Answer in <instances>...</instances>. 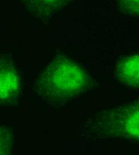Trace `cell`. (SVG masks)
Listing matches in <instances>:
<instances>
[{"instance_id": "obj_6", "label": "cell", "mask_w": 139, "mask_h": 155, "mask_svg": "<svg viewBox=\"0 0 139 155\" xmlns=\"http://www.w3.org/2000/svg\"><path fill=\"white\" fill-rule=\"evenodd\" d=\"M14 136L11 130L0 125V155L11 152L14 144Z\"/></svg>"}, {"instance_id": "obj_1", "label": "cell", "mask_w": 139, "mask_h": 155, "mask_svg": "<svg viewBox=\"0 0 139 155\" xmlns=\"http://www.w3.org/2000/svg\"><path fill=\"white\" fill-rule=\"evenodd\" d=\"M86 74L78 64L65 58L51 61L37 80L41 97L51 100H66L78 95L86 84Z\"/></svg>"}, {"instance_id": "obj_5", "label": "cell", "mask_w": 139, "mask_h": 155, "mask_svg": "<svg viewBox=\"0 0 139 155\" xmlns=\"http://www.w3.org/2000/svg\"><path fill=\"white\" fill-rule=\"evenodd\" d=\"M30 9L39 13H46L64 5L70 0H21Z\"/></svg>"}, {"instance_id": "obj_7", "label": "cell", "mask_w": 139, "mask_h": 155, "mask_svg": "<svg viewBox=\"0 0 139 155\" xmlns=\"http://www.w3.org/2000/svg\"><path fill=\"white\" fill-rule=\"evenodd\" d=\"M139 0H118L120 8L131 15H139Z\"/></svg>"}, {"instance_id": "obj_3", "label": "cell", "mask_w": 139, "mask_h": 155, "mask_svg": "<svg viewBox=\"0 0 139 155\" xmlns=\"http://www.w3.org/2000/svg\"><path fill=\"white\" fill-rule=\"evenodd\" d=\"M20 90V71L17 64L7 55L0 56V107L15 104Z\"/></svg>"}, {"instance_id": "obj_2", "label": "cell", "mask_w": 139, "mask_h": 155, "mask_svg": "<svg viewBox=\"0 0 139 155\" xmlns=\"http://www.w3.org/2000/svg\"><path fill=\"white\" fill-rule=\"evenodd\" d=\"M139 103H130L119 107L110 115L107 130L112 136L125 139H139Z\"/></svg>"}, {"instance_id": "obj_4", "label": "cell", "mask_w": 139, "mask_h": 155, "mask_svg": "<svg viewBox=\"0 0 139 155\" xmlns=\"http://www.w3.org/2000/svg\"><path fill=\"white\" fill-rule=\"evenodd\" d=\"M139 54H131L122 58L117 63L115 77L123 84L132 87H139Z\"/></svg>"}]
</instances>
